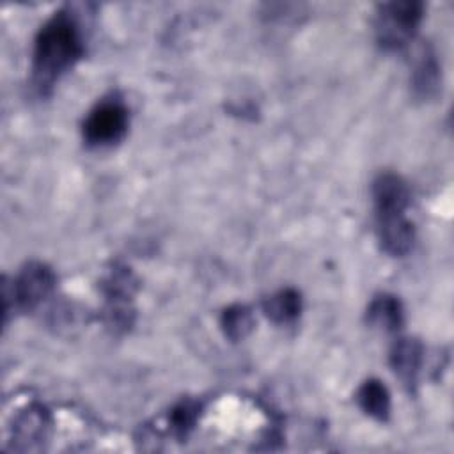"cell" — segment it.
<instances>
[{
  "instance_id": "obj_5",
  "label": "cell",
  "mask_w": 454,
  "mask_h": 454,
  "mask_svg": "<svg viewBox=\"0 0 454 454\" xmlns=\"http://www.w3.org/2000/svg\"><path fill=\"white\" fill-rule=\"evenodd\" d=\"M372 199L378 216L404 215L410 204V192L406 183L395 174H381L372 183Z\"/></svg>"
},
{
  "instance_id": "obj_7",
  "label": "cell",
  "mask_w": 454,
  "mask_h": 454,
  "mask_svg": "<svg viewBox=\"0 0 454 454\" xmlns=\"http://www.w3.org/2000/svg\"><path fill=\"white\" fill-rule=\"evenodd\" d=\"M422 364V346L415 339H399L390 351V365L406 387L417 383Z\"/></svg>"
},
{
  "instance_id": "obj_2",
  "label": "cell",
  "mask_w": 454,
  "mask_h": 454,
  "mask_svg": "<svg viewBox=\"0 0 454 454\" xmlns=\"http://www.w3.org/2000/svg\"><path fill=\"white\" fill-rule=\"evenodd\" d=\"M422 11V4L413 0L380 5L376 14V39L380 46L385 50L404 48L420 25Z\"/></svg>"
},
{
  "instance_id": "obj_10",
  "label": "cell",
  "mask_w": 454,
  "mask_h": 454,
  "mask_svg": "<svg viewBox=\"0 0 454 454\" xmlns=\"http://www.w3.org/2000/svg\"><path fill=\"white\" fill-rule=\"evenodd\" d=\"M358 406L376 420H387L390 413V394L378 380H367L356 392Z\"/></svg>"
},
{
  "instance_id": "obj_13",
  "label": "cell",
  "mask_w": 454,
  "mask_h": 454,
  "mask_svg": "<svg viewBox=\"0 0 454 454\" xmlns=\"http://www.w3.org/2000/svg\"><path fill=\"white\" fill-rule=\"evenodd\" d=\"M222 328L232 340L247 337L254 328V316L245 305H232L222 314Z\"/></svg>"
},
{
  "instance_id": "obj_9",
  "label": "cell",
  "mask_w": 454,
  "mask_h": 454,
  "mask_svg": "<svg viewBox=\"0 0 454 454\" xmlns=\"http://www.w3.org/2000/svg\"><path fill=\"white\" fill-rule=\"evenodd\" d=\"M403 307L395 296L380 294L376 296L367 309V321L372 328L383 332H397L403 325Z\"/></svg>"
},
{
  "instance_id": "obj_14",
  "label": "cell",
  "mask_w": 454,
  "mask_h": 454,
  "mask_svg": "<svg viewBox=\"0 0 454 454\" xmlns=\"http://www.w3.org/2000/svg\"><path fill=\"white\" fill-rule=\"evenodd\" d=\"M199 404L195 401H183L179 403L172 413H170V422H172V429L179 434V436H186L199 417Z\"/></svg>"
},
{
  "instance_id": "obj_12",
  "label": "cell",
  "mask_w": 454,
  "mask_h": 454,
  "mask_svg": "<svg viewBox=\"0 0 454 454\" xmlns=\"http://www.w3.org/2000/svg\"><path fill=\"white\" fill-rule=\"evenodd\" d=\"M262 309L271 321L286 325V323H293L300 316L301 300L294 289H282L271 294L270 298H266L262 303Z\"/></svg>"
},
{
  "instance_id": "obj_11",
  "label": "cell",
  "mask_w": 454,
  "mask_h": 454,
  "mask_svg": "<svg viewBox=\"0 0 454 454\" xmlns=\"http://www.w3.org/2000/svg\"><path fill=\"white\" fill-rule=\"evenodd\" d=\"M48 413L41 406H30L27 411L18 415L14 422V440L28 443V449L32 443L43 440L48 431Z\"/></svg>"
},
{
  "instance_id": "obj_4",
  "label": "cell",
  "mask_w": 454,
  "mask_h": 454,
  "mask_svg": "<svg viewBox=\"0 0 454 454\" xmlns=\"http://www.w3.org/2000/svg\"><path fill=\"white\" fill-rule=\"evenodd\" d=\"M55 273L43 262H28L12 280L11 291L5 286V301L12 300L16 310L35 309L53 291Z\"/></svg>"
},
{
  "instance_id": "obj_8",
  "label": "cell",
  "mask_w": 454,
  "mask_h": 454,
  "mask_svg": "<svg viewBox=\"0 0 454 454\" xmlns=\"http://www.w3.org/2000/svg\"><path fill=\"white\" fill-rule=\"evenodd\" d=\"M411 87L419 99H431L440 89V67L436 57L429 46H424L419 53L411 73Z\"/></svg>"
},
{
  "instance_id": "obj_1",
  "label": "cell",
  "mask_w": 454,
  "mask_h": 454,
  "mask_svg": "<svg viewBox=\"0 0 454 454\" xmlns=\"http://www.w3.org/2000/svg\"><path fill=\"white\" fill-rule=\"evenodd\" d=\"M83 55L82 32L67 11H59L37 32L32 53V82L46 94Z\"/></svg>"
},
{
  "instance_id": "obj_6",
  "label": "cell",
  "mask_w": 454,
  "mask_h": 454,
  "mask_svg": "<svg viewBox=\"0 0 454 454\" xmlns=\"http://www.w3.org/2000/svg\"><path fill=\"white\" fill-rule=\"evenodd\" d=\"M376 220H378L380 243L387 254L394 257H401L411 250L415 231L411 222L404 215L378 216Z\"/></svg>"
},
{
  "instance_id": "obj_3",
  "label": "cell",
  "mask_w": 454,
  "mask_h": 454,
  "mask_svg": "<svg viewBox=\"0 0 454 454\" xmlns=\"http://www.w3.org/2000/svg\"><path fill=\"white\" fill-rule=\"evenodd\" d=\"M128 129V110L119 99L96 105L83 122V138L89 145L105 147L119 142Z\"/></svg>"
}]
</instances>
